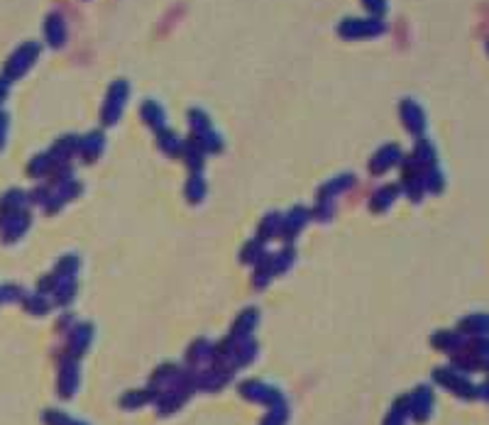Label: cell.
<instances>
[{
    "label": "cell",
    "mask_w": 489,
    "mask_h": 425,
    "mask_svg": "<svg viewBox=\"0 0 489 425\" xmlns=\"http://www.w3.org/2000/svg\"><path fill=\"white\" fill-rule=\"evenodd\" d=\"M39 56V44L37 42H25L15 49V54L5 61L3 68V78L5 81H15V78L25 76V71L30 68Z\"/></svg>",
    "instance_id": "1"
},
{
    "label": "cell",
    "mask_w": 489,
    "mask_h": 425,
    "mask_svg": "<svg viewBox=\"0 0 489 425\" xmlns=\"http://www.w3.org/2000/svg\"><path fill=\"white\" fill-rule=\"evenodd\" d=\"M338 32L345 39H365V37H377L384 32V22L379 17H350L338 25Z\"/></svg>",
    "instance_id": "2"
},
{
    "label": "cell",
    "mask_w": 489,
    "mask_h": 425,
    "mask_svg": "<svg viewBox=\"0 0 489 425\" xmlns=\"http://www.w3.org/2000/svg\"><path fill=\"white\" fill-rule=\"evenodd\" d=\"M128 96H130V86L125 81H115L111 86V91H108V98H106V106H103V123H106V125L118 123L120 113H123L125 103H128Z\"/></svg>",
    "instance_id": "3"
},
{
    "label": "cell",
    "mask_w": 489,
    "mask_h": 425,
    "mask_svg": "<svg viewBox=\"0 0 489 425\" xmlns=\"http://www.w3.org/2000/svg\"><path fill=\"white\" fill-rule=\"evenodd\" d=\"M401 120H404V125L413 132V135H421L425 130V115L421 111V106L413 101L401 103Z\"/></svg>",
    "instance_id": "4"
},
{
    "label": "cell",
    "mask_w": 489,
    "mask_h": 425,
    "mask_svg": "<svg viewBox=\"0 0 489 425\" xmlns=\"http://www.w3.org/2000/svg\"><path fill=\"white\" fill-rule=\"evenodd\" d=\"M44 34H47V42L51 47H61L66 42V22L61 15L51 13L44 22Z\"/></svg>",
    "instance_id": "5"
},
{
    "label": "cell",
    "mask_w": 489,
    "mask_h": 425,
    "mask_svg": "<svg viewBox=\"0 0 489 425\" xmlns=\"http://www.w3.org/2000/svg\"><path fill=\"white\" fill-rule=\"evenodd\" d=\"M142 120H145L147 125H152V128H162L164 111L154 101H145L142 103Z\"/></svg>",
    "instance_id": "6"
},
{
    "label": "cell",
    "mask_w": 489,
    "mask_h": 425,
    "mask_svg": "<svg viewBox=\"0 0 489 425\" xmlns=\"http://www.w3.org/2000/svg\"><path fill=\"white\" fill-rule=\"evenodd\" d=\"M27 222H30V217H27L25 212H20V215H15L13 220H8V227H3V230H5V232H3V240H5V242H10V240L20 237V235L25 232Z\"/></svg>",
    "instance_id": "7"
},
{
    "label": "cell",
    "mask_w": 489,
    "mask_h": 425,
    "mask_svg": "<svg viewBox=\"0 0 489 425\" xmlns=\"http://www.w3.org/2000/svg\"><path fill=\"white\" fill-rule=\"evenodd\" d=\"M438 379H443V382L448 384V386L453 389V391L455 394H460V396H465V399H473L475 396V386H470L468 382H465V379H460V377H448V374H438Z\"/></svg>",
    "instance_id": "8"
},
{
    "label": "cell",
    "mask_w": 489,
    "mask_h": 425,
    "mask_svg": "<svg viewBox=\"0 0 489 425\" xmlns=\"http://www.w3.org/2000/svg\"><path fill=\"white\" fill-rule=\"evenodd\" d=\"M465 332H477V335H487L489 332V315H473V318L463 320Z\"/></svg>",
    "instance_id": "9"
},
{
    "label": "cell",
    "mask_w": 489,
    "mask_h": 425,
    "mask_svg": "<svg viewBox=\"0 0 489 425\" xmlns=\"http://www.w3.org/2000/svg\"><path fill=\"white\" fill-rule=\"evenodd\" d=\"M399 159V147L396 145H389V147H384V149H379V154H377V159H375V169H389L391 164Z\"/></svg>",
    "instance_id": "10"
},
{
    "label": "cell",
    "mask_w": 489,
    "mask_h": 425,
    "mask_svg": "<svg viewBox=\"0 0 489 425\" xmlns=\"http://www.w3.org/2000/svg\"><path fill=\"white\" fill-rule=\"evenodd\" d=\"M362 3H365L375 15H382L384 10H387V0H362Z\"/></svg>",
    "instance_id": "11"
},
{
    "label": "cell",
    "mask_w": 489,
    "mask_h": 425,
    "mask_svg": "<svg viewBox=\"0 0 489 425\" xmlns=\"http://www.w3.org/2000/svg\"><path fill=\"white\" fill-rule=\"evenodd\" d=\"M5 132H8V113L0 111V147L5 145Z\"/></svg>",
    "instance_id": "12"
},
{
    "label": "cell",
    "mask_w": 489,
    "mask_h": 425,
    "mask_svg": "<svg viewBox=\"0 0 489 425\" xmlns=\"http://www.w3.org/2000/svg\"><path fill=\"white\" fill-rule=\"evenodd\" d=\"M5 96H8V81H5V78H0V103L5 101Z\"/></svg>",
    "instance_id": "13"
},
{
    "label": "cell",
    "mask_w": 489,
    "mask_h": 425,
    "mask_svg": "<svg viewBox=\"0 0 489 425\" xmlns=\"http://www.w3.org/2000/svg\"><path fill=\"white\" fill-rule=\"evenodd\" d=\"M482 394H485V399H489V384H485V386H482Z\"/></svg>",
    "instance_id": "14"
}]
</instances>
